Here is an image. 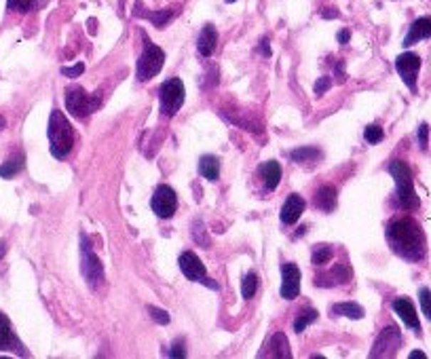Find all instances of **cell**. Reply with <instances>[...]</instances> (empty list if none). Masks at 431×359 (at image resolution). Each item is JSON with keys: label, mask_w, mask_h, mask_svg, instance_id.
Here are the masks:
<instances>
[{"label": "cell", "mask_w": 431, "mask_h": 359, "mask_svg": "<svg viewBox=\"0 0 431 359\" xmlns=\"http://www.w3.org/2000/svg\"><path fill=\"white\" fill-rule=\"evenodd\" d=\"M260 53H262V56H266V58L271 56V47H269V41H266V38H262V41H260Z\"/></svg>", "instance_id": "obj_40"}, {"label": "cell", "mask_w": 431, "mask_h": 359, "mask_svg": "<svg viewBox=\"0 0 431 359\" xmlns=\"http://www.w3.org/2000/svg\"><path fill=\"white\" fill-rule=\"evenodd\" d=\"M395 70L400 72V76L406 83V87L415 93L417 91V74L421 70V58L417 53H412V51H406L395 60Z\"/></svg>", "instance_id": "obj_11"}, {"label": "cell", "mask_w": 431, "mask_h": 359, "mask_svg": "<svg viewBox=\"0 0 431 359\" xmlns=\"http://www.w3.org/2000/svg\"><path fill=\"white\" fill-rule=\"evenodd\" d=\"M301 294V271L296 264L286 262L281 264V296L286 300H294Z\"/></svg>", "instance_id": "obj_12"}, {"label": "cell", "mask_w": 431, "mask_h": 359, "mask_svg": "<svg viewBox=\"0 0 431 359\" xmlns=\"http://www.w3.org/2000/svg\"><path fill=\"white\" fill-rule=\"evenodd\" d=\"M227 2H235V0H227Z\"/></svg>", "instance_id": "obj_44"}, {"label": "cell", "mask_w": 431, "mask_h": 359, "mask_svg": "<svg viewBox=\"0 0 431 359\" xmlns=\"http://www.w3.org/2000/svg\"><path fill=\"white\" fill-rule=\"evenodd\" d=\"M81 273H83V277H85V281H87V286L91 290L100 288L102 281H104L102 262L95 256V251L91 247V241H89V237L85 233L81 235Z\"/></svg>", "instance_id": "obj_5"}, {"label": "cell", "mask_w": 431, "mask_h": 359, "mask_svg": "<svg viewBox=\"0 0 431 359\" xmlns=\"http://www.w3.org/2000/svg\"><path fill=\"white\" fill-rule=\"evenodd\" d=\"M186 355V349H185V340H176L174 345H172V351H170V358H174V359H180V358H185Z\"/></svg>", "instance_id": "obj_38"}, {"label": "cell", "mask_w": 431, "mask_h": 359, "mask_svg": "<svg viewBox=\"0 0 431 359\" xmlns=\"http://www.w3.org/2000/svg\"><path fill=\"white\" fill-rule=\"evenodd\" d=\"M319 157H321V152L317 148H313V146H303V148H296V150L290 152V159L294 163H311V161H315Z\"/></svg>", "instance_id": "obj_25"}, {"label": "cell", "mask_w": 431, "mask_h": 359, "mask_svg": "<svg viewBox=\"0 0 431 359\" xmlns=\"http://www.w3.org/2000/svg\"><path fill=\"white\" fill-rule=\"evenodd\" d=\"M199 174L209 182H216L220 178V161L214 155H205L199 161Z\"/></svg>", "instance_id": "obj_22"}, {"label": "cell", "mask_w": 431, "mask_h": 359, "mask_svg": "<svg viewBox=\"0 0 431 359\" xmlns=\"http://www.w3.org/2000/svg\"><path fill=\"white\" fill-rule=\"evenodd\" d=\"M135 17H146V19H150L157 28H163L170 19H174V15H176V11L174 9H163V11H146V13H133Z\"/></svg>", "instance_id": "obj_24"}, {"label": "cell", "mask_w": 431, "mask_h": 359, "mask_svg": "<svg viewBox=\"0 0 431 359\" xmlns=\"http://www.w3.org/2000/svg\"><path fill=\"white\" fill-rule=\"evenodd\" d=\"M317 319V311L315 308H305L303 313H298V317L294 319V332L301 334L307 330V326H311Z\"/></svg>", "instance_id": "obj_27"}, {"label": "cell", "mask_w": 431, "mask_h": 359, "mask_svg": "<svg viewBox=\"0 0 431 359\" xmlns=\"http://www.w3.org/2000/svg\"><path fill=\"white\" fill-rule=\"evenodd\" d=\"M389 174L395 180L398 203L404 209H417L419 207V197H417V190H415L410 167L404 161H391L389 163Z\"/></svg>", "instance_id": "obj_3"}, {"label": "cell", "mask_w": 431, "mask_h": 359, "mask_svg": "<svg viewBox=\"0 0 431 359\" xmlns=\"http://www.w3.org/2000/svg\"><path fill=\"white\" fill-rule=\"evenodd\" d=\"M102 93H93L89 95L81 85H72L66 89V108L72 117L76 119H87L102 102L100 98Z\"/></svg>", "instance_id": "obj_4"}, {"label": "cell", "mask_w": 431, "mask_h": 359, "mask_svg": "<svg viewBox=\"0 0 431 359\" xmlns=\"http://www.w3.org/2000/svg\"><path fill=\"white\" fill-rule=\"evenodd\" d=\"M266 349H269V351H266L269 358H277V359L292 358V351H290V345H288V338H286L284 332H275V334L271 336Z\"/></svg>", "instance_id": "obj_19"}, {"label": "cell", "mask_w": 431, "mask_h": 359, "mask_svg": "<svg viewBox=\"0 0 431 359\" xmlns=\"http://www.w3.org/2000/svg\"><path fill=\"white\" fill-rule=\"evenodd\" d=\"M349 38H351V32H349V30H341V32H338V43H341V45H347Z\"/></svg>", "instance_id": "obj_39"}, {"label": "cell", "mask_w": 431, "mask_h": 359, "mask_svg": "<svg viewBox=\"0 0 431 359\" xmlns=\"http://www.w3.org/2000/svg\"><path fill=\"white\" fill-rule=\"evenodd\" d=\"M430 36L431 17H421V19H417V21L410 26V30H408V34H406V38H404V47H412L415 43L425 41V38H430Z\"/></svg>", "instance_id": "obj_17"}, {"label": "cell", "mask_w": 431, "mask_h": 359, "mask_svg": "<svg viewBox=\"0 0 431 359\" xmlns=\"http://www.w3.org/2000/svg\"><path fill=\"white\" fill-rule=\"evenodd\" d=\"M85 72V63H76V66H72V68H62V74L63 76H68V78H76V76H81Z\"/></svg>", "instance_id": "obj_37"}, {"label": "cell", "mask_w": 431, "mask_h": 359, "mask_svg": "<svg viewBox=\"0 0 431 359\" xmlns=\"http://www.w3.org/2000/svg\"><path fill=\"white\" fill-rule=\"evenodd\" d=\"M400 347H402L400 330L395 326H387L378 334V338H376V343H374V347L370 351V358H393Z\"/></svg>", "instance_id": "obj_8"}, {"label": "cell", "mask_w": 431, "mask_h": 359, "mask_svg": "<svg viewBox=\"0 0 431 359\" xmlns=\"http://www.w3.org/2000/svg\"><path fill=\"white\" fill-rule=\"evenodd\" d=\"M178 264H180V271H182V275H185L188 281H199V283H205V286L218 290V283H212V281L205 277V264L199 260L197 254H192V251L180 254Z\"/></svg>", "instance_id": "obj_9"}, {"label": "cell", "mask_w": 431, "mask_h": 359, "mask_svg": "<svg viewBox=\"0 0 431 359\" xmlns=\"http://www.w3.org/2000/svg\"><path fill=\"white\" fill-rule=\"evenodd\" d=\"M24 170V155H15L4 165H0V178H13Z\"/></svg>", "instance_id": "obj_26"}, {"label": "cell", "mask_w": 431, "mask_h": 359, "mask_svg": "<svg viewBox=\"0 0 431 359\" xmlns=\"http://www.w3.org/2000/svg\"><path fill=\"white\" fill-rule=\"evenodd\" d=\"M258 174H260V178H262L264 186L269 190H275L277 184H279V180H281V167H279L277 161H266V163H262L258 167Z\"/></svg>", "instance_id": "obj_20"}, {"label": "cell", "mask_w": 431, "mask_h": 359, "mask_svg": "<svg viewBox=\"0 0 431 359\" xmlns=\"http://www.w3.org/2000/svg\"><path fill=\"white\" fill-rule=\"evenodd\" d=\"M393 311L400 315V319H402L408 328H412L415 332H421V321H419L417 308H415V304H412L410 300L395 298L393 300Z\"/></svg>", "instance_id": "obj_13"}, {"label": "cell", "mask_w": 431, "mask_h": 359, "mask_svg": "<svg viewBox=\"0 0 431 359\" xmlns=\"http://www.w3.org/2000/svg\"><path fill=\"white\" fill-rule=\"evenodd\" d=\"M185 85L180 78H167L165 83H161L159 87V100H161V115L172 119L180 106L185 104Z\"/></svg>", "instance_id": "obj_6"}, {"label": "cell", "mask_w": 431, "mask_h": 359, "mask_svg": "<svg viewBox=\"0 0 431 359\" xmlns=\"http://www.w3.org/2000/svg\"><path fill=\"white\" fill-rule=\"evenodd\" d=\"M330 85H332V78H330V76H321V78L315 83V95H323V93L330 89Z\"/></svg>", "instance_id": "obj_36"}, {"label": "cell", "mask_w": 431, "mask_h": 359, "mask_svg": "<svg viewBox=\"0 0 431 359\" xmlns=\"http://www.w3.org/2000/svg\"><path fill=\"white\" fill-rule=\"evenodd\" d=\"M165 63V53L161 47L152 45L150 41L144 43V51L137 60V80H148L152 76H157L161 72Z\"/></svg>", "instance_id": "obj_7"}, {"label": "cell", "mask_w": 431, "mask_h": 359, "mask_svg": "<svg viewBox=\"0 0 431 359\" xmlns=\"http://www.w3.org/2000/svg\"><path fill=\"white\" fill-rule=\"evenodd\" d=\"M351 279V269L347 264H336L330 273H323L319 277H315V286L319 288H332L338 283H347Z\"/></svg>", "instance_id": "obj_15"}, {"label": "cell", "mask_w": 431, "mask_h": 359, "mask_svg": "<svg viewBox=\"0 0 431 359\" xmlns=\"http://www.w3.org/2000/svg\"><path fill=\"white\" fill-rule=\"evenodd\" d=\"M387 241H389L391 249L398 256H402L404 260L419 262L425 258V251H427L425 235H423V229L412 218L393 220L387 227Z\"/></svg>", "instance_id": "obj_1"}, {"label": "cell", "mask_w": 431, "mask_h": 359, "mask_svg": "<svg viewBox=\"0 0 431 359\" xmlns=\"http://www.w3.org/2000/svg\"><path fill=\"white\" fill-rule=\"evenodd\" d=\"M417 137H419V146H421V150H427V142H430V127H427V123H423V125L419 127Z\"/></svg>", "instance_id": "obj_35"}, {"label": "cell", "mask_w": 431, "mask_h": 359, "mask_svg": "<svg viewBox=\"0 0 431 359\" xmlns=\"http://www.w3.org/2000/svg\"><path fill=\"white\" fill-rule=\"evenodd\" d=\"M305 199L301 197V194H290L288 199H286V203H284V207H281V222L284 224H294V222H298L301 220V214L305 212Z\"/></svg>", "instance_id": "obj_14"}, {"label": "cell", "mask_w": 431, "mask_h": 359, "mask_svg": "<svg viewBox=\"0 0 431 359\" xmlns=\"http://www.w3.org/2000/svg\"><path fill=\"white\" fill-rule=\"evenodd\" d=\"M256 288H258V275H256V273H247L246 279H244V286H242V294H244V298L246 300L254 298Z\"/></svg>", "instance_id": "obj_29"}, {"label": "cell", "mask_w": 431, "mask_h": 359, "mask_svg": "<svg viewBox=\"0 0 431 359\" xmlns=\"http://www.w3.org/2000/svg\"><path fill=\"white\" fill-rule=\"evenodd\" d=\"M364 137H366L368 144H378L385 137V131L378 125H370V127H366V131H364Z\"/></svg>", "instance_id": "obj_31"}, {"label": "cell", "mask_w": 431, "mask_h": 359, "mask_svg": "<svg viewBox=\"0 0 431 359\" xmlns=\"http://www.w3.org/2000/svg\"><path fill=\"white\" fill-rule=\"evenodd\" d=\"M176 209H178V197H176L174 188L167 184L157 186V190L152 194V212L159 218H172L176 214Z\"/></svg>", "instance_id": "obj_10"}, {"label": "cell", "mask_w": 431, "mask_h": 359, "mask_svg": "<svg viewBox=\"0 0 431 359\" xmlns=\"http://www.w3.org/2000/svg\"><path fill=\"white\" fill-rule=\"evenodd\" d=\"M21 349H24V347H21L19 340L15 338L9 317H6L4 313H0V351H17V353H24Z\"/></svg>", "instance_id": "obj_16"}, {"label": "cell", "mask_w": 431, "mask_h": 359, "mask_svg": "<svg viewBox=\"0 0 431 359\" xmlns=\"http://www.w3.org/2000/svg\"><path fill=\"white\" fill-rule=\"evenodd\" d=\"M410 359H425V353H423V351H412V353H410Z\"/></svg>", "instance_id": "obj_41"}, {"label": "cell", "mask_w": 431, "mask_h": 359, "mask_svg": "<svg viewBox=\"0 0 431 359\" xmlns=\"http://www.w3.org/2000/svg\"><path fill=\"white\" fill-rule=\"evenodd\" d=\"M330 313L332 317L334 315H343V317H349V319H362L364 317V308L355 302H341V304H332L330 306Z\"/></svg>", "instance_id": "obj_23"}, {"label": "cell", "mask_w": 431, "mask_h": 359, "mask_svg": "<svg viewBox=\"0 0 431 359\" xmlns=\"http://www.w3.org/2000/svg\"><path fill=\"white\" fill-rule=\"evenodd\" d=\"M332 256H334V251H332V247H330V245H317V247L313 249L311 262H313L315 266H321V264L330 262V258H332Z\"/></svg>", "instance_id": "obj_28"}, {"label": "cell", "mask_w": 431, "mask_h": 359, "mask_svg": "<svg viewBox=\"0 0 431 359\" xmlns=\"http://www.w3.org/2000/svg\"><path fill=\"white\" fill-rule=\"evenodd\" d=\"M38 4V0H6V9L9 11H19V13H28Z\"/></svg>", "instance_id": "obj_30"}, {"label": "cell", "mask_w": 431, "mask_h": 359, "mask_svg": "<svg viewBox=\"0 0 431 359\" xmlns=\"http://www.w3.org/2000/svg\"><path fill=\"white\" fill-rule=\"evenodd\" d=\"M323 17H328V19H330V17H338V13H336V11H330V9H328V11L323 13Z\"/></svg>", "instance_id": "obj_42"}, {"label": "cell", "mask_w": 431, "mask_h": 359, "mask_svg": "<svg viewBox=\"0 0 431 359\" xmlns=\"http://www.w3.org/2000/svg\"><path fill=\"white\" fill-rule=\"evenodd\" d=\"M203 231H205L203 222H194V224H192V239L207 247V245H209V239H205V237H203Z\"/></svg>", "instance_id": "obj_34"}, {"label": "cell", "mask_w": 431, "mask_h": 359, "mask_svg": "<svg viewBox=\"0 0 431 359\" xmlns=\"http://www.w3.org/2000/svg\"><path fill=\"white\" fill-rule=\"evenodd\" d=\"M148 313L152 315V319L157 321V323H161V326H167L170 323V313L167 311H163V308H157V306H148Z\"/></svg>", "instance_id": "obj_32"}, {"label": "cell", "mask_w": 431, "mask_h": 359, "mask_svg": "<svg viewBox=\"0 0 431 359\" xmlns=\"http://www.w3.org/2000/svg\"><path fill=\"white\" fill-rule=\"evenodd\" d=\"M2 127H4V119L0 117V129H2Z\"/></svg>", "instance_id": "obj_43"}, {"label": "cell", "mask_w": 431, "mask_h": 359, "mask_svg": "<svg viewBox=\"0 0 431 359\" xmlns=\"http://www.w3.org/2000/svg\"><path fill=\"white\" fill-rule=\"evenodd\" d=\"M216 45H218V32L212 24H207L201 34H199V43H197V51L203 56V58H209L214 51H216Z\"/></svg>", "instance_id": "obj_18"}, {"label": "cell", "mask_w": 431, "mask_h": 359, "mask_svg": "<svg viewBox=\"0 0 431 359\" xmlns=\"http://www.w3.org/2000/svg\"><path fill=\"white\" fill-rule=\"evenodd\" d=\"M47 135H49V148L51 155L56 159L68 157V152L74 146V131L70 120L66 119L62 110H53L49 117V127H47Z\"/></svg>", "instance_id": "obj_2"}, {"label": "cell", "mask_w": 431, "mask_h": 359, "mask_svg": "<svg viewBox=\"0 0 431 359\" xmlns=\"http://www.w3.org/2000/svg\"><path fill=\"white\" fill-rule=\"evenodd\" d=\"M419 300H421V308H423V313L427 315V319L431 321V290H427V288H421V292H419Z\"/></svg>", "instance_id": "obj_33"}, {"label": "cell", "mask_w": 431, "mask_h": 359, "mask_svg": "<svg viewBox=\"0 0 431 359\" xmlns=\"http://www.w3.org/2000/svg\"><path fill=\"white\" fill-rule=\"evenodd\" d=\"M315 207L321 212H334L336 207V188L334 186H321L315 194Z\"/></svg>", "instance_id": "obj_21"}]
</instances>
